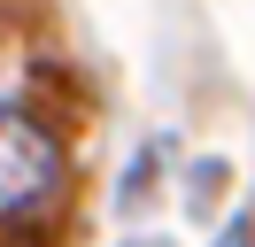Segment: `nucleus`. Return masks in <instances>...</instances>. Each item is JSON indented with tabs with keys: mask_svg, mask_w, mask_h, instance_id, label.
<instances>
[{
	"mask_svg": "<svg viewBox=\"0 0 255 247\" xmlns=\"http://www.w3.org/2000/svg\"><path fill=\"white\" fill-rule=\"evenodd\" d=\"M62 193V147L39 116L23 108H0V224H23V216H47Z\"/></svg>",
	"mask_w": 255,
	"mask_h": 247,
	"instance_id": "f257e3e1",
	"label": "nucleus"
},
{
	"mask_svg": "<svg viewBox=\"0 0 255 247\" xmlns=\"http://www.w3.org/2000/svg\"><path fill=\"white\" fill-rule=\"evenodd\" d=\"M217 247H255V224H248V216H232V224H224V240Z\"/></svg>",
	"mask_w": 255,
	"mask_h": 247,
	"instance_id": "f03ea898",
	"label": "nucleus"
}]
</instances>
